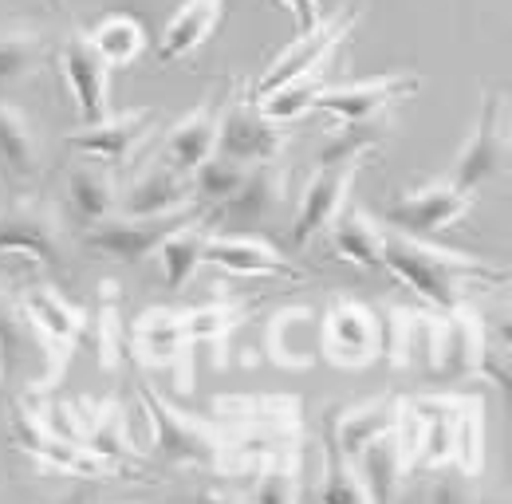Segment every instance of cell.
<instances>
[{
	"label": "cell",
	"instance_id": "34",
	"mask_svg": "<svg viewBox=\"0 0 512 504\" xmlns=\"http://www.w3.org/2000/svg\"><path fill=\"white\" fill-rule=\"evenodd\" d=\"M241 497L264 504L300 501L304 497V489H300V449H288V453H276V457L260 461L253 469V485L241 489Z\"/></svg>",
	"mask_w": 512,
	"mask_h": 504
},
{
	"label": "cell",
	"instance_id": "11",
	"mask_svg": "<svg viewBox=\"0 0 512 504\" xmlns=\"http://www.w3.org/2000/svg\"><path fill=\"white\" fill-rule=\"evenodd\" d=\"M320 351L335 367H367L379 359V315L359 300H335L320 319Z\"/></svg>",
	"mask_w": 512,
	"mask_h": 504
},
{
	"label": "cell",
	"instance_id": "46",
	"mask_svg": "<svg viewBox=\"0 0 512 504\" xmlns=\"http://www.w3.org/2000/svg\"><path fill=\"white\" fill-rule=\"evenodd\" d=\"M0 375H4V363H0Z\"/></svg>",
	"mask_w": 512,
	"mask_h": 504
},
{
	"label": "cell",
	"instance_id": "26",
	"mask_svg": "<svg viewBox=\"0 0 512 504\" xmlns=\"http://www.w3.org/2000/svg\"><path fill=\"white\" fill-rule=\"evenodd\" d=\"M221 12H225V0H186L174 20L166 24L162 32V48H158V63H174L193 56L221 24Z\"/></svg>",
	"mask_w": 512,
	"mask_h": 504
},
{
	"label": "cell",
	"instance_id": "40",
	"mask_svg": "<svg viewBox=\"0 0 512 504\" xmlns=\"http://www.w3.org/2000/svg\"><path fill=\"white\" fill-rule=\"evenodd\" d=\"M386 134H390V119H386V115L351 119V123H343V130L320 150V166H327V162H347V158H367Z\"/></svg>",
	"mask_w": 512,
	"mask_h": 504
},
{
	"label": "cell",
	"instance_id": "30",
	"mask_svg": "<svg viewBox=\"0 0 512 504\" xmlns=\"http://www.w3.org/2000/svg\"><path fill=\"white\" fill-rule=\"evenodd\" d=\"M67 201L71 209L95 225V221H107L119 213V182L107 166L99 162H79L71 174H67Z\"/></svg>",
	"mask_w": 512,
	"mask_h": 504
},
{
	"label": "cell",
	"instance_id": "39",
	"mask_svg": "<svg viewBox=\"0 0 512 504\" xmlns=\"http://www.w3.org/2000/svg\"><path fill=\"white\" fill-rule=\"evenodd\" d=\"M323 445H327V465H323L320 501H327V504H363V501H371V489H367V481L359 477L355 461L339 453V445L331 441V434L323 438Z\"/></svg>",
	"mask_w": 512,
	"mask_h": 504
},
{
	"label": "cell",
	"instance_id": "45",
	"mask_svg": "<svg viewBox=\"0 0 512 504\" xmlns=\"http://www.w3.org/2000/svg\"><path fill=\"white\" fill-rule=\"evenodd\" d=\"M296 16V36H308L320 24V0H280Z\"/></svg>",
	"mask_w": 512,
	"mask_h": 504
},
{
	"label": "cell",
	"instance_id": "12",
	"mask_svg": "<svg viewBox=\"0 0 512 504\" xmlns=\"http://www.w3.org/2000/svg\"><path fill=\"white\" fill-rule=\"evenodd\" d=\"M363 162L367 158H347V162H327L316 170V178L300 193V205H296V217H292V245L296 249H304L312 237H320L323 229L339 217Z\"/></svg>",
	"mask_w": 512,
	"mask_h": 504
},
{
	"label": "cell",
	"instance_id": "16",
	"mask_svg": "<svg viewBox=\"0 0 512 504\" xmlns=\"http://www.w3.org/2000/svg\"><path fill=\"white\" fill-rule=\"evenodd\" d=\"M130 351L150 367H166L170 363L178 371V386L190 390L193 339L186 331V315L182 312H170V308L142 312L130 327Z\"/></svg>",
	"mask_w": 512,
	"mask_h": 504
},
{
	"label": "cell",
	"instance_id": "22",
	"mask_svg": "<svg viewBox=\"0 0 512 504\" xmlns=\"http://www.w3.org/2000/svg\"><path fill=\"white\" fill-rule=\"evenodd\" d=\"M402 418H406V398L383 394V398H371V402H363V406H355V410H343V414L331 410L327 434L339 445L343 457L355 461L363 445H371V441L379 438V434H386V430H394Z\"/></svg>",
	"mask_w": 512,
	"mask_h": 504
},
{
	"label": "cell",
	"instance_id": "41",
	"mask_svg": "<svg viewBox=\"0 0 512 504\" xmlns=\"http://www.w3.org/2000/svg\"><path fill=\"white\" fill-rule=\"evenodd\" d=\"M245 162H237V158H229V154H209L197 170L190 174V186H193V201H201L205 209L209 205H217L221 197H229L233 189L241 186V178H245Z\"/></svg>",
	"mask_w": 512,
	"mask_h": 504
},
{
	"label": "cell",
	"instance_id": "21",
	"mask_svg": "<svg viewBox=\"0 0 512 504\" xmlns=\"http://www.w3.org/2000/svg\"><path fill=\"white\" fill-rule=\"evenodd\" d=\"M410 465L414 461H410V422L406 418L394 430L379 434L371 445H363L355 457V469L371 489V501H394Z\"/></svg>",
	"mask_w": 512,
	"mask_h": 504
},
{
	"label": "cell",
	"instance_id": "31",
	"mask_svg": "<svg viewBox=\"0 0 512 504\" xmlns=\"http://www.w3.org/2000/svg\"><path fill=\"white\" fill-rule=\"evenodd\" d=\"M83 335L95 351V363L99 371H115L119 359H123V327H119V284L115 280H103L99 284V296H95V308L83 319Z\"/></svg>",
	"mask_w": 512,
	"mask_h": 504
},
{
	"label": "cell",
	"instance_id": "29",
	"mask_svg": "<svg viewBox=\"0 0 512 504\" xmlns=\"http://www.w3.org/2000/svg\"><path fill=\"white\" fill-rule=\"evenodd\" d=\"M44 359L48 363V343L40 339V331L32 327V319L20 308V296L8 292L0 284V363L20 371L28 363Z\"/></svg>",
	"mask_w": 512,
	"mask_h": 504
},
{
	"label": "cell",
	"instance_id": "42",
	"mask_svg": "<svg viewBox=\"0 0 512 504\" xmlns=\"http://www.w3.org/2000/svg\"><path fill=\"white\" fill-rule=\"evenodd\" d=\"M442 343V312H410V339H406V367L422 363L434 375Z\"/></svg>",
	"mask_w": 512,
	"mask_h": 504
},
{
	"label": "cell",
	"instance_id": "35",
	"mask_svg": "<svg viewBox=\"0 0 512 504\" xmlns=\"http://www.w3.org/2000/svg\"><path fill=\"white\" fill-rule=\"evenodd\" d=\"M0 162L12 174H36L40 166V134L32 119L8 99H0Z\"/></svg>",
	"mask_w": 512,
	"mask_h": 504
},
{
	"label": "cell",
	"instance_id": "36",
	"mask_svg": "<svg viewBox=\"0 0 512 504\" xmlns=\"http://www.w3.org/2000/svg\"><path fill=\"white\" fill-rule=\"evenodd\" d=\"M186 315V331H190L193 347H209L213 351V363L225 367V347H229V335L245 323L249 308L241 304H205V308H193Z\"/></svg>",
	"mask_w": 512,
	"mask_h": 504
},
{
	"label": "cell",
	"instance_id": "17",
	"mask_svg": "<svg viewBox=\"0 0 512 504\" xmlns=\"http://www.w3.org/2000/svg\"><path fill=\"white\" fill-rule=\"evenodd\" d=\"M154 126H158L154 111L134 107V111H119V115H103L99 123H87L83 130L67 134V146L87 150L91 158H103L107 166H127L150 142Z\"/></svg>",
	"mask_w": 512,
	"mask_h": 504
},
{
	"label": "cell",
	"instance_id": "27",
	"mask_svg": "<svg viewBox=\"0 0 512 504\" xmlns=\"http://www.w3.org/2000/svg\"><path fill=\"white\" fill-rule=\"evenodd\" d=\"M217 418L225 430H256V426H300V398H272V394H221L213 398Z\"/></svg>",
	"mask_w": 512,
	"mask_h": 504
},
{
	"label": "cell",
	"instance_id": "37",
	"mask_svg": "<svg viewBox=\"0 0 512 504\" xmlns=\"http://www.w3.org/2000/svg\"><path fill=\"white\" fill-rule=\"evenodd\" d=\"M91 44L107 60V67H130L146 52V28L134 16H127V12H111V16H103L95 24Z\"/></svg>",
	"mask_w": 512,
	"mask_h": 504
},
{
	"label": "cell",
	"instance_id": "15",
	"mask_svg": "<svg viewBox=\"0 0 512 504\" xmlns=\"http://www.w3.org/2000/svg\"><path fill=\"white\" fill-rule=\"evenodd\" d=\"M422 87L418 75L410 71H390V75H375V79H359V83H347V87H320L308 103V111H327L343 123L351 119H375L386 115V107L394 99H406Z\"/></svg>",
	"mask_w": 512,
	"mask_h": 504
},
{
	"label": "cell",
	"instance_id": "14",
	"mask_svg": "<svg viewBox=\"0 0 512 504\" xmlns=\"http://www.w3.org/2000/svg\"><path fill=\"white\" fill-rule=\"evenodd\" d=\"M12 438H16V445H20L28 457H36L40 465H48V469H56V473L107 477V473L115 469V465H107L103 457H95L91 449H83V445H75V441L52 434V430L44 426V418H40L32 406H24V402L12 406Z\"/></svg>",
	"mask_w": 512,
	"mask_h": 504
},
{
	"label": "cell",
	"instance_id": "7",
	"mask_svg": "<svg viewBox=\"0 0 512 504\" xmlns=\"http://www.w3.org/2000/svg\"><path fill=\"white\" fill-rule=\"evenodd\" d=\"M288 182L292 178H288V166H280V158L276 162H256L245 170L241 186L229 197L209 205V221H217L225 229H256L288 205Z\"/></svg>",
	"mask_w": 512,
	"mask_h": 504
},
{
	"label": "cell",
	"instance_id": "32",
	"mask_svg": "<svg viewBox=\"0 0 512 504\" xmlns=\"http://www.w3.org/2000/svg\"><path fill=\"white\" fill-rule=\"evenodd\" d=\"M205 241H209V229H201L197 221L178 225L174 233L162 237V245L154 252L162 260V280L170 292H182L193 280V272L205 264Z\"/></svg>",
	"mask_w": 512,
	"mask_h": 504
},
{
	"label": "cell",
	"instance_id": "20",
	"mask_svg": "<svg viewBox=\"0 0 512 504\" xmlns=\"http://www.w3.org/2000/svg\"><path fill=\"white\" fill-rule=\"evenodd\" d=\"M193 205L190 174L174 170L170 162H154L146 166L127 189H119V213L127 217H158V213H174Z\"/></svg>",
	"mask_w": 512,
	"mask_h": 504
},
{
	"label": "cell",
	"instance_id": "10",
	"mask_svg": "<svg viewBox=\"0 0 512 504\" xmlns=\"http://www.w3.org/2000/svg\"><path fill=\"white\" fill-rule=\"evenodd\" d=\"M473 209V189H461L453 182H430L422 189L402 193L394 205H386V221L398 225L410 237H438L442 229L457 225Z\"/></svg>",
	"mask_w": 512,
	"mask_h": 504
},
{
	"label": "cell",
	"instance_id": "25",
	"mask_svg": "<svg viewBox=\"0 0 512 504\" xmlns=\"http://www.w3.org/2000/svg\"><path fill=\"white\" fill-rule=\"evenodd\" d=\"M320 351V319L308 308H288L268 327V359L280 367H312Z\"/></svg>",
	"mask_w": 512,
	"mask_h": 504
},
{
	"label": "cell",
	"instance_id": "43",
	"mask_svg": "<svg viewBox=\"0 0 512 504\" xmlns=\"http://www.w3.org/2000/svg\"><path fill=\"white\" fill-rule=\"evenodd\" d=\"M410 312H414V308H398V304L383 308V319H379V355H383L390 367H406Z\"/></svg>",
	"mask_w": 512,
	"mask_h": 504
},
{
	"label": "cell",
	"instance_id": "3",
	"mask_svg": "<svg viewBox=\"0 0 512 504\" xmlns=\"http://www.w3.org/2000/svg\"><path fill=\"white\" fill-rule=\"evenodd\" d=\"M438 378H477L489 375L497 382H509V371H497L493 359V343H489V323L481 312L461 300L457 308L442 312V343H438V363H434Z\"/></svg>",
	"mask_w": 512,
	"mask_h": 504
},
{
	"label": "cell",
	"instance_id": "23",
	"mask_svg": "<svg viewBox=\"0 0 512 504\" xmlns=\"http://www.w3.org/2000/svg\"><path fill=\"white\" fill-rule=\"evenodd\" d=\"M221 107H225V95H209L201 107H193L182 123L170 126L166 130V146H162V162H170L182 174H193L217 150Z\"/></svg>",
	"mask_w": 512,
	"mask_h": 504
},
{
	"label": "cell",
	"instance_id": "6",
	"mask_svg": "<svg viewBox=\"0 0 512 504\" xmlns=\"http://www.w3.org/2000/svg\"><path fill=\"white\" fill-rule=\"evenodd\" d=\"M359 20H363V4L351 0V4H347L343 12H335L331 20H320L308 36H296V44L260 75V83H256L249 95H253V99H264L268 91H276V87H284V83H292V79H300V75L323 67V63L331 60V52L359 28Z\"/></svg>",
	"mask_w": 512,
	"mask_h": 504
},
{
	"label": "cell",
	"instance_id": "24",
	"mask_svg": "<svg viewBox=\"0 0 512 504\" xmlns=\"http://www.w3.org/2000/svg\"><path fill=\"white\" fill-rule=\"evenodd\" d=\"M331 233V252L347 264L359 268H383V241L386 229L359 205H343L339 217L327 225Z\"/></svg>",
	"mask_w": 512,
	"mask_h": 504
},
{
	"label": "cell",
	"instance_id": "2",
	"mask_svg": "<svg viewBox=\"0 0 512 504\" xmlns=\"http://www.w3.org/2000/svg\"><path fill=\"white\" fill-rule=\"evenodd\" d=\"M138 398L154 422V449L158 457H166L170 465H193V469H213L221 465L225 453V426L205 422L197 414H182L178 406H170L154 386L138 382Z\"/></svg>",
	"mask_w": 512,
	"mask_h": 504
},
{
	"label": "cell",
	"instance_id": "33",
	"mask_svg": "<svg viewBox=\"0 0 512 504\" xmlns=\"http://www.w3.org/2000/svg\"><path fill=\"white\" fill-rule=\"evenodd\" d=\"M52 60V44L40 28H4L0 32V83H20L32 79L36 71H44V63Z\"/></svg>",
	"mask_w": 512,
	"mask_h": 504
},
{
	"label": "cell",
	"instance_id": "8",
	"mask_svg": "<svg viewBox=\"0 0 512 504\" xmlns=\"http://www.w3.org/2000/svg\"><path fill=\"white\" fill-rule=\"evenodd\" d=\"M288 130L284 123L268 119L256 107L253 95H237L233 103L221 107V123H217V154H229L245 166L256 162H276L288 146Z\"/></svg>",
	"mask_w": 512,
	"mask_h": 504
},
{
	"label": "cell",
	"instance_id": "18",
	"mask_svg": "<svg viewBox=\"0 0 512 504\" xmlns=\"http://www.w3.org/2000/svg\"><path fill=\"white\" fill-rule=\"evenodd\" d=\"M60 63H64L67 87L75 95V107H79V119L83 123H99L103 115H111V67L107 60L95 52L91 36L83 32H71L60 48Z\"/></svg>",
	"mask_w": 512,
	"mask_h": 504
},
{
	"label": "cell",
	"instance_id": "4",
	"mask_svg": "<svg viewBox=\"0 0 512 504\" xmlns=\"http://www.w3.org/2000/svg\"><path fill=\"white\" fill-rule=\"evenodd\" d=\"M24 252L44 264L67 260V225L56 201L48 197H20L0 209V256Z\"/></svg>",
	"mask_w": 512,
	"mask_h": 504
},
{
	"label": "cell",
	"instance_id": "13",
	"mask_svg": "<svg viewBox=\"0 0 512 504\" xmlns=\"http://www.w3.org/2000/svg\"><path fill=\"white\" fill-rule=\"evenodd\" d=\"M505 162H509V134H505V126H501V99H497V95H485L477 126H473L469 142L457 150L446 182L477 193L485 182H493V178L505 170Z\"/></svg>",
	"mask_w": 512,
	"mask_h": 504
},
{
	"label": "cell",
	"instance_id": "38",
	"mask_svg": "<svg viewBox=\"0 0 512 504\" xmlns=\"http://www.w3.org/2000/svg\"><path fill=\"white\" fill-rule=\"evenodd\" d=\"M453 465L469 477L485 469V402L473 394H461L453 418Z\"/></svg>",
	"mask_w": 512,
	"mask_h": 504
},
{
	"label": "cell",
	"instance_id": "28",
	"mask_svg": "<svg viewBox=\"0 0 512 504\" xmlns=\"http://www.w3.org/2000/svg\"><path fill=\"white\" fill-rule=\"evenodd\" d=\"M83 445H87L95 457H103L107 465H115V469H123L127 461H142V449L130 438L127 414H123L119 402H91Z\"/></svg>",
	"mask_w": 512,
	"mask_h": 504
},
{
	"label": "cell",
	"instance_id": "44",
	"mask_svg": "<svg viewBox=\"0 0 512 504\" xmlns=\"http://www.w3.org/2000/svg\"><path fill=\"white\" fill-rule=\"evenodd\" d=\"M473 481H477V477H469V473L453 469V473L442 477V485L434 489V501H473V497H477Z\"/></svg>",
	"mask_w": 512,
	"mask_h": 504
},
{
	"label": "cell",
	"instance_id": "19",
	"mask_svg": "<svg viewBox=\"0 0 512 504\" xmlns=\"http://www.w3.org/2000/svg\"><path fill=\"white\" fill-rule=\"evenodd\" d=\"M205 264L225 268L233 276H276V280H308V272L280 256L268 241L249 233H209L205 241Z\"/></svg>",
	"mask_w": 512,
	"mask_h": 504
},
{
	"label": "cell",
	"instance_id": "5",
	"mask_svg": "<svg viewBox=\"0 0 512 504\" xmlns=\"http://www.w3.org/2000/svg\"><path fill=\"white\" fill-rule=\"evenodd\" d=\"M205 205L193 201L186 209H174V213H158V217H127V213H115L107 221H95L87 229V249H95L99 256H115V260H127L138 264L142 256L162 245L166 233H174L178 225H190L201 221Z\"/></svg>",
	"mask_w": 512,
	"mask_h": 504
},
{
	"label": "cell",
	"instance_id": "9",
	"mask_svg": "<svg viewBox=\"0 0 512 504\" xmlns=\"http://www.w3.org/2000/svg\"><path fill=\"white\" fill-rule=\"evenodd\" d=\"M20 308L32 319V327L40 331V339L48 343V375L40 378L36 386H52L56 378L64 375L75 343L83 339V319H87V312H79V308H75L71 300H64L52 284L24 288V292H20Z\"/></svg>",
	"mask_w": 512,
	"mask_h": 504
},
{
	"label": "cell",
	"instance_id": "1",
	"mask_svg": "<svg viewBox=\"0 0 512 504\" xmlns=\"http://www.w3.org/2000/svg\"><path fill=\"white\" fill-rule=\"evenodd\" d=\"M383 268H390L406 288H414L434 312H449L469 300L473 288H497L509 280L505 268L485 264L481 256L438 249L426 237H410L402 229H386Z\"/></svg>",
	"mask_w": 512,
	"mask_h": 504
}]
</instances>
